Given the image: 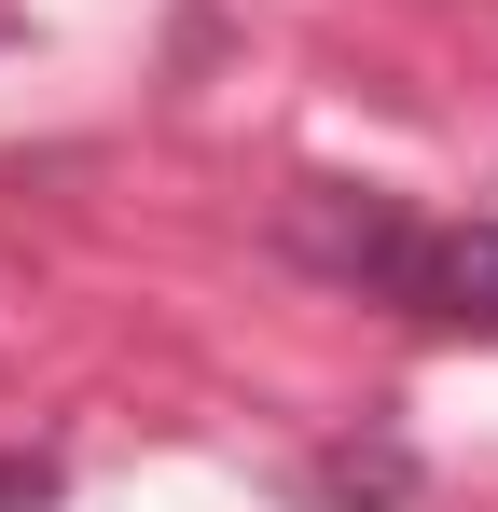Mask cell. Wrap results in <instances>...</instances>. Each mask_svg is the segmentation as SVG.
<instances>
[{"instance_id": "cell-1", "label": "cell", "mask_w": 498, "mask_h": 512, "mask_svg": "<svg viewBox=\"0 0 498 512\" xmlns=\"http://www.w3.org/2000/svg\"><path fill=\"white\" fill-rule=\"evenodd\" d=\"M277 250L360 305L429 319L443 346H498V222H415L388 180H291Z\"/></svg>"}, {"instance_id": "cell-2", "label": "cell", "mask_w": 498, "mask_h": 512, "mask_svg": "<svg viewBox=\"0 0 498 512\" xmlns=\"http://www.w3.org/2000/svg\"><path fill=\"white\" fill-rule=\"evenodd\" d=\"M415 499V457L374 429V443H332L319 471H305V512H402Z\"/></svg>"}, {"instance_id": "cell-3", "label": "cell", "mask_w": 498, "mask_h": 512, "mask_svg": "<svg viewBox=\"0 0 498 512\" xmlns=\"http://www.w3.org/2000/svg\"><path fill=\"white\" fill-rule=\"evenodd\" d=\"M56 499V457H0V512H42Z\"/></svg>"}, {"instance_id": "cell-4", "label": "cell", "mask_w": 498, "mask_h": 512, "mask_svg": "<svg viewBox=\"0 0 498 512\" xmlns=\"http://www.w3.org/2000/svg\"><path fill=\"white\" fill-rule=\"evenodd\" d=\"M0 42H14V0H0Z\"/></svg>"}]
</instances>
